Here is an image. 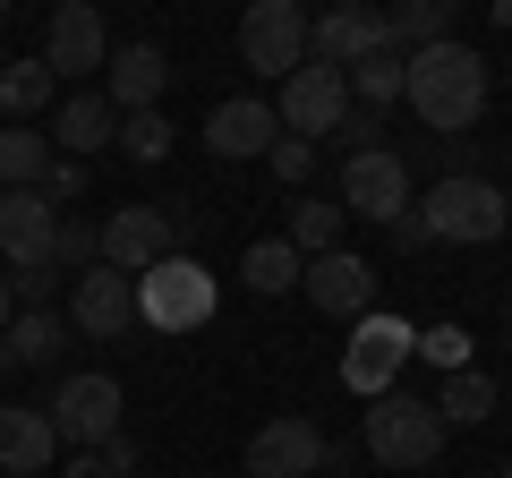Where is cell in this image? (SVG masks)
<instances>
[{"mask_svg": "<svg viewBox=\"0 0 512 478\" xmlns=\"http://www.w3.org/2000/svg\"><path fill=\"white\" fill-rule=\"evenodd\" d=\"M402 103L419 111L436 137H470L478 111H487V60L470 43H427V52H402Z\"/></svg>", "mask_w": 512, "mask_h": 478, "instance_id": "6da1fadb", "label": "cell"}, {"mask_svg": "<svg viewBox=\"0 0 512 478\" xmlns=\"http://www.w3.org/2000/svg\"><path fill=\"white\" fill-rule=\"evenodd\" d=\"M367 461H384V470H436V453L453 444V427L436 419V402L427 393H384V402H367Z\"/></svg>", "mask_w": 512, "mask_h": 478, "instance_id": "7a4b0ae2", "label": "cell"}, {"mask_svg": "<svg viewBox=\"0 0 512 478\" xmlns=\"http://www.w3.org/2000/svg\"><path fill=\"white\" fill-rule=\"evenodd\" d=\"M419 222H427V239H461V248H487V239H504L512 197H504V180H487V171H461V180H436V188H427Z\"/></svg>", "mask_w": 512, "mask_h": 478, "instance_id": "3957f363", "label": "cell"}, {"mask_svg": "<svg viewBox=\"0 0 512 478\" xmlns=\"http://www.w3.org/2000/svg\"><path fill=\"white\" fill-rule=\"evenodd\" d=\"M120 376L86 368V376H60V393L43 402V419H52V436L69 444V453H103L111 436H120Z\"/></svg>", "mask_w": 512, "mask_h": 478, "instance_id": "277c9868", "label": "cell"}, {"mask_svg": "<svg viewBox=\"0 0 512 478\" xmlns=\"http://www.w3.org/2000/svg\"><path fill=\"white\" fill-rule=\"evenodd\" d=\"M410 342H419V325L410 316H359L350 325V350H342V385L359 393V402H384V393L402 385V368H410Z\"/></svg>", "mask_w": 512, "mask_h": 478, "instance_id": "5b68a950", "label": "cell"}, {"mask_svg": "<svg viewBox=\"0 0 512 478\" xmlns=\"http://www.w3.org/2000/svg\"><path fill=\"white\" fill-rule=\"evenodd\" d=\"M214 316V274L197 257H163L154 274H137V325L154 333H197Z\"/></svg>", "mask_w": 512, "mask_h": 478, "instance_id": "8992f818", "label": "cell"}, {"mask_svg": "<svg viewBox=\"0 0 512 478\" xmlns=\"http://www.w3.org/2000/svg\"><path fill=\"white\" fill-rule=\"evenodd\" d=\"M410 154L402 146H359L342 163V214H359V222H384V231H393V222L410 214Z\"/></svg>", "mask_w": 512, "mask_h": 478, "instance_id": "52a82bcc", "label": "cell"}, {"mask_svg": "<svg viewBox=\"0 0 512 478\" xmlns=\"http://www.w3.org/2000/svg\"><path fill=\"white\" fill-rule=\"evenodd\" d=\"M239 60H248L256 77L308 69V9H299V0H256L248 18H239Z\"/></svg>", "mask_w": 512, "mask_h": 478, "instance_id": "ba28073f", "label": "cell"}, {"mask_svg": "<svg viewBox=\"0 0 512 478\" xmlns=\"http://www.w3.org/2000/svg\"><path fill=\"white\" fill-rule=\"evenodd\" d=\"M274 120H282V137H299V146H316V137H333L350 120V77L342 69H291L282 77V103H274Z\"/></svg>", "mask_w": 512, "mask_h": 478, "instance_id": "9c48e42d", "label": "cell"}, {"mask_svg": "<svg viewBox=\"0 0 512 478\" xmlns=\"http://www.w3.org/2000/svg\"><path fill=\"white\" fill-rule=\"evenodd\" d=\"M163 257H180V214H154V205H120L103 222V265L111 274H154Z\"/></svg>", "mask_w": 512, "mask_h": 478, "instance_id": "30bf717a", "label": "cell"}, {"mask_svg": "<svg viewBox=\"0 0 512 478\" xmlns=\"http://www.w3.org/2000/svg\"><path fill=\"white\" fill-rule=\"evenodd\" d=\"M52 231H60V205L43 188H0V257H9V274L52 265Z\"/></svg>", "mask_w": 512, "mask_h": 478, "instance_id": "8fae6325", "label": "cell"}, {"mask_svg": "<svg viewBox=\"0 0 512 478\" xmlns=\"http://www.w3.org/2000/svg\"><path fill=\"white\" fill-rule=\"evenodd\" d=\"M111 60V35H103V18H94L86 0H60L52 9V26H43V69H52V86L60 77H77L86 86L94 69Z\"/></svg>", "mask_w": 512, "mask_h": 478, "instance_id": "7c38bea8", "label": "cell"}, {"mask_svg": "<svg viewBox=\"0 0 512 478\" xmlns=\"http://www.w3.org/2000/svg\"><path fill=\"white\" fill-rule=\"evenodd\" d=\"M274 137H282V120H274L265 94H231V103H214V120H205V154H214V163H265Z\"/></svg>", "mask_w": 512, "mask_h": 478, "instance_id": "4fadbf2b", "label": "cell"}, {"mask_svg": "<svg viewBox=\"0 0 512 478\" xmlns=\"http://www.w3.org/2000/svg\"><path fill=\"white\" fill-rule=\"evenodd\" d=\"M316 470H325V436L299 410H282L248 436V478H316Z\"/></svg>", "mask_w": 512, "mask_h": 478, "instance_id": "5bb4252c", "label": "cell"}, {"mask_svg": "<svg viewBox=\"0 0 512 478\" xmlns=\"http://www.w3.org/2000/svg\"><path fill=\"white\" fill-rule=\"evenodd\" d=\"M163 86H171V60H163V43H111V60H103V103L120 111H163Z\"/></svg>", "mask_w": 512, "mask_h": 478, "instance_id": "9a60e30c", "label": "cell"}, {"mask_svg": "<svg viewBox=\"0 0 512 478\" xmlns=\"http://www.w3.org/2000/svg\"><path fill=\"white\" fill-rule=\"evenodd\" d=\"M69 325L94 333V342H111V333L137 325V282L111 274V265H86V274L69 282Z\"/></svg>", "mask_w": 512, "mask_h": 478, "instance_id": "2e32d148", "label": "cell"}, {"mask_svg": "<svg viewBox=\"0 0 512 478\" xmlns=\"http://www.w3.org/2000/svg\"><path fill=\"white\" fill-rule=\"evenodd\" d=\"M299 291L325 316H350V325H359V316H376V265L350 257V248H333V257H316L308 274H299Z\"/></svg>", "mask_w": 512, "mask_h": 478, "instance_id": "e0dca14e", "label": "cell"}, {"mask_svg": "<svg viewBox=\"0 0 512 478\" xmlns=\"http://www.w3.org/2000/svg\"><path fill=\"white\" fill-rule=\"evenodd\" d=\"M384 43V9H325V18H308V60L316 69H350V60H367Z\"/></svg>", "mask_w": 512, "mask_h": 478, "instance_id": "ac0fdd59", "label": "cell"}, {"mask_svg": "<svg viewBox=\"0 0 512 478\" xmlns=\"http://www.w3.org/2000/svg\"><path fill=\"white\" fill-rule=\"evenodd\" d=\"M111 137H120V111L103 103V86H77L69 103L52 111V154L60 163H86V154H103Z\"/></svg>", "mask_w": 512, "mask_h": 478, "instance_id": "d6986e66", "label": "cell"}, {"mask_svg": "<svg viewBox=\"0 0 512 478\" xmlns=\"http://www.w3.org/2000/svg\"><path fill=\"white\" fill-rule=\"evenodd\" d=\"M60 350H69V316H52V308H18V316H9V333H0V376L52 368Z\"/></svg>", "mask_w": 512, "mask_h": 478, "instance_id": "ffe728a7", "label": "cell"}, {"mask_svg": "<svg viewBox=\"0 0 512 478\" xmlns=\"http://www.w3.org/2000/svg\"><path fill=\"white\" fill-rule=\"evenodd\" d=\"M52 453H60V436H52L43 410H26V402L0 410V470H9V478H43V470H52Z\"/></svg>", "mask_w": 512, "mask_h": 478, "instance_id": "44dd1931", "label": "cell"}, {"mask_svg": "<svg viewBox=\"0 0 512 478\" xmlns=\"http://www.w3.org/2000/svg\"><path fill=\"white\" fill-rule=\"evenodd\" d=\"M299 274H308V257H299L291 239H256L248 257H239V282H248L256 299H282V291H291Z\"/></svg>", "mask_w": 512, "mask_h": 478, "instance_id": "7402d4cb", "label": "cell"}, {"mask_svg": "<svg viewBox=\"0 0 512 478\" xmlns=\"http://www.w3.org/2000/svg\"><path fill=\"white\" fill-rule=\"evenodd\" d=\"M427 402H436V419H444V427H478V419H495V376L453 368L436 393H427Z\"/></svg>", "mask_w": 512, "mask_h": 478, "instance_id": "603a6c76", "label": "cell"}, {"mask_svg": "<svg viewBox=\"0 0 512 478\" xmlns=\"http://www.w3.org/2000/svg\"><path fill=\"white\" fill-rule=\"evenodd\" d=\"M52 137L43 129H0V188H43L52 180Z\"/></svg>", "mask_w": 512, "mask_h": 478, "instance_id": "cb8c5ba5", "label": "cell"}, {"mask_svg": "<svg viewBox=\"0 0 512 478\" xmlns=\"http://www.w3.org/2000/svg\"><path fill=\"white\" fill-rule=\"evenodd\" d=\"M453 35V0H402L393 18H384V43L393 52H427V43Z\"/></svg>", "mask_w": 512, "mask_h": 478, "instance_id": "d4e9b609", "label": "cell"}, {"mask_svg": "<svg viewBox=\"0 0 512 478\" xmlns=\"http://www.w3.org/2000/svg\"><path fill=\"white\" fill-rule=\"evenodd\" d=\"M52 69H43V60H9V69H0V111H9V129H26V120H35V111H52Z\"/></svg>", "mask_w": 512, "mask_h": 478, "instance_id": "484cf974", "label": "cell"}, {"mask_svg": "<svg viewBox=\"0 0 512 478\" xmlns=\"http://www.w3.org/2000/svg\"><path fill=\"white\" fill-rule=\"evenodd\" d=\"M350 103L359 111H384V103H402V52H393V43H376V52L367 60H350Z\"/></svg>", "mask_w": 512, "mask_h": 478, "instance_id": "4316f807", "label": "cell"}, {"mask_svg": "<svg viewBox=\"0 0 512 478\" xmlns=\"http://www.w3.org/2000/svg\"><path fill=\"white\" fill-rule=\"evenodd\" d=\"M86 265H103V231H94V222H77V214H60V231H52V274L77 282Z\"/></svg>", "mask_w": 512, "mask_h": 478, "instance_id": "83f0119b", "label": "cell"}, {"mask_svg": "<svg viewBox=\"0 0 512 478\" xmlns=\"http://www.w3.org/2000/svg\"><path fill=\"white\" fill-rule=\"evenodd\" d=\"M342 222H350L342 205H299V214H291V248H299L308 265L333 257V248H342Z\"/></svg>", "mask_w": 512, "mask_h": 478, "instance_id": "f1b7e54d", "label": "cell"}, {"mask_svg": "<svg viewBox=\"0 0 512 478\" xmlns=\"http://www.w3.org/2000/svg\"><path fill=\"white\" fill-rule=\"evenodd\" d=\"M111 146H120L128 163H163V154H171V120H163V111H128Z\"/></svg>", "mask_w": 512, "mask_h": 478, "instance_id": "f546056e", "label": "cell"}, {"mask_svg": "<svg viewBox=\"0 0 512 478\" xmlns=\"http://www.w3.org/2000/svg\"><path fill=\"white\" fill-rule=\"evenodd\" d=\"M410 359H427V368L453 376V368H470V333H461V325H427L419 342H410Z\"/></svg>", "mask_w": 512, "mask_h": 478, "instance_id": "4dcf8cb0", "label": "cell"}, {"mask_svg": "<svg viewBox=\"0 0 512 478\" xmlns=\"http://www.w3.org/2000/svg\"><path fill=\"white\" fill-rule=\"evenodd\" d=\"M265 171H274L282 188H308V180H316V146H299V137H274V154H265Z\"/></svg>", "mask_w": 512, "mask_h": 478, "instance_id": "1f68e13d", "label": "cell"}, {"mask_svg": "<svg viewBox=\"0 0 512 478\" xmlns=\"http://www.w3.org/2000/svg\"><path fill=\"white\" fill-rule=\"evenodd\" d=\"M9 299H18V308H52V299H60V274H52V265H35V274L9 282Z\"/></svg>", "mask_w": 512, "mask_h": 478, "instance_id": "d6a6232c", "label": "cell"}, {"mask_svg": "<svg viewBox=\"0 0 512 478\" xmlns=\"http://www.w3.org/2000/svg\"><path fill=\"white\" fill-rule=\"evenodd\" d=\"M43 197H52V205L86 197V163H52V180H43Z\"/></svg>", "mask_w": 512, "mask_h": 478, "instance_id": "836d02e7", "label": "cell"}, {"mask_svg": "<svg viewBox=\"0 0 512 478\" xmlns=\"http://www.w3.org/2000/svg\"><path fill=\"white\" fill-rule=\"evenodd\" d=\"M342 137H350V154H359V146H376V137H384V129H376V111H359V103H350V120H342Z\"/></svg>", "mask_w": 512, "mask_h": 478, "instance_id": "e575fe53", "label": "cell"}, {"mask_svg": "<svg viewBox=\"0 0 512 478\" xmlns=\"http://www.w3.org/2000/svg\"><path fill=\"white\" fill-rule=\"evenodd\" d=\"M52 478H120V470H111L103 453H69V470H52Z\"/></svg>", "mask_w": 512, "mask_h": 478, "instance_id": "d590c367", "label": "cell"}, {"mask_svg": "<svg viewBox=\"0 0 512 478\" xmlns=\"http://www.w3.org/2000/svg\"><path fill=\"white\" fill-rule=\"evenodd\" d=\"M9 316H18V299H9V274H0V333H9Z\"/></svg>", "mask_w": 512, "mask_h": 478, "instance_id": "8d00e7d4", "label": "cell"}, {"mask_svg": "<svg viewBox=\"0 0 512 478\" xmlns=\"http://www.w3.org/2000/svg\"><path fill=\"white\" fill-rule=\"evenodd\" d=\"M495 26H512V0H495Z\"/></svg>", "mask_w": 512, "mask_h": 478, "instance_id": "74e56055", "label": "cell"}, {"mask_svg": "<svg viewBox=\"0 0 512 478\" xmlns=\"http://www.w3.org/2000/svg\"><path fill=\"white\" fill-rule=\"evenodd\" d=\"M504 325H512V299H504Z\"/></svg>", "mask_w": 512, "mask_h": 478, "instance_id": "f35d334b", "label": "cell"}, {"mask_svg": "<svg viewBox=\"0 0 512 478\" xmlns=\"http://www.w3.org/2000/svg\"><path fill=\"white\" fill-rule=\"evenodd\" d=\"M0 18H9V0H0Z\"/></svg>", "mask_w": 512, "mask_h": 478, "instance_id": "ab89813d", "label": "cell"}, {"mask_svg": "<svg viewBox=\"0 0 512 478\" xmlns=\"http://www.w3.org/2000/svg\"><path fill=\"white\" fill-rule=\"evenodd\" d=\"M504 478H512V461H504Z\"/></svg>", "mask_w": 512, "mask_h": 478, "instance_id": "60d3db41", "label": "cell"}, {"mask_svg": "<svg viewBox=\"0 0 512 478\" xmlns=\"http://www.w3.org/2000/svg\"><path fill=\"white\" fill-rule=\"evenodd\" d=\"M0 69H9V60H0Z\"/></svg>", "mask_w": 512, "mask_h": 478, "instance_id": "b9f144b4", "label": "cell"}, {"mask_svg": "<svg viewBox=\"0 0 512 478\" xmlns=\"http://www.w3.org/2000/svg\"><path fill=\"white\" fill-rule=\"evenodd\" d=\"M43 478H52V470H43Z\"/></svg>", "mask_w": 512, "mask_h": 478, "instance_id": "7bdbcfd3", "label": "cell"}]
</instances>
